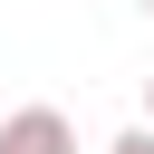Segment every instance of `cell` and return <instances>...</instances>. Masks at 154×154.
I'll return each mask as SVG.
<instances>
[{"label": "cell", "instance_id": "cell-1", "mask_svg": "<svg viewBox=\"0 0 154 154\" xmlns=\"http://www.w3.org/2000/svg\"><path fill=\"white\" fill-rule=\"evenodd\" d=\"M0 154H77V125L58 106H19V116H0Z\"/></svg>", "mask_w": 154, "mask_h": 154}, {"label": "cell", "instance_id": "cell-4", "mask_svg": "<svg viewBox=\"0 0 154 154\" xmlns=\"http://www.w3.org/2000/svg\"><path fill=\"white\" fill-rule=\"evenodd\" d=\"M144 19H154V0H144Z\"/></svg>", "mask_w": 154, "mask_h": 154}, {"label": "cell", "instance_id": "cell-2", "mask_svg": "<svg viewBox=\"0 0 154 154\" xmlns=\"http://www.w3.org/2000/svg\"><path fill=\"white\" fill-rule=\"evenodd\" d=\"M106 154H154V125H125V135H116Z\"/></svg>", "mask_w": 154, "mask_h": 154}, {"label": "cell", "instance_id": "cell-3", "mask_svg": "<svg viewBox=\"0 0 154 154\" xmlns=\"http://www.w3.org/2000/svg\"><path fill=\"white\" fill-rule=\"evenodd\" d=\"M144 125H154V77H144Z\"/></svg>", "mask_w": 154, "mask_h": 154}]
</instances>
